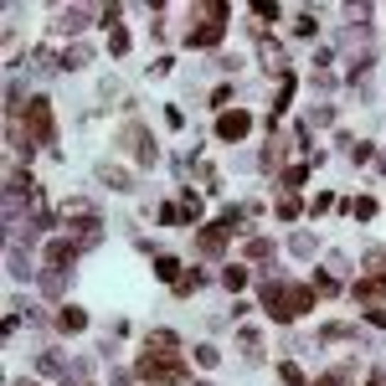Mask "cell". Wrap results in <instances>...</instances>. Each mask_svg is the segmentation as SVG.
I'll return each mask as SVG.
<instances>
[{
    "mask_svg": "<svg viewBox=\"0 0 386 386\" xmlns=\"http://www.w3.org/2000/svg\"><path fill=\"white\" fill-rule=\"evenodd\" d=\"M247 129H252V114H242V109H232V114H222L217 119V139H247Z\"/></svg>",
    "mask_w": 386,
    "mask_h": 386,
    "instance_id": "277c9868",
    "label": "cell"
},
{
    "mask_svg": "<svg viewBox=\"0 0 386 386\" xmlns=\"http://www.w3.org/2000/svg\"><path fill=\"white\" fill-rule=\"evenodd\" d=\"M82 325H88V314H82V309H62V330H68V335H77Z\"/></svg>",
    "mask_w": 386,
    "mask_h": 386,
    "instance_id": "30bf717a",
    "label": "cell"
},
{
    "mask_svg": "<svg viewBox=\"0 0 386 386\" xmlns=\"http://www.w3.org/2000/svg\"><path fill=\"white\" fill-rule=\"evenodd\" d=\"M155 273L170 278V284H181V257H155Z\"/></svg>",
    "mask_w": 386,
    "mask_h": 386,
    "instance_id": "ba28073f",
    "label": "cell"
},
{
    "mask_svg": "<svg viewBox=\"0 0 386 386\" xmlns=\"http://www.w3.org/2000/svg\"><path fill=\"white\" fill-rule=\"evenodd\" d=\"M278 376H284L289 386H309V381H304V371H299V366H294V360H284V366H278Z\"/></svg>",
    "mask_w": 386,
    "mask_h": 386,
    "instance_id": "8fae6325",
    "label": "cell"
},
{
    "mask_svg": "<svg viewBox=\"0 0 386 386\" xmlns=\"http://www.w3.org/2000/svg\"><path fill=\"white\" fill-rule=\"evenodd\" d=\"M314 386H350V371H325Z\"/></svg>",
    "mask_w": 386,
    "mask_h": 386,
    "instance_id": "7c38bea8",
    "label": "cell"
},
{
    "mask_svg": "<svg viewBox=\"0 0 386 386\" xmlns=\"http://www.w3.org/2000/svg\"><path fill=\"white\" fill-rule=\"evenodd\" d=\"M73 252H77L73 242H52V247H47V263H52V268H62V263H73Z\"/></svg>",
    "mask_w": 386,
    "mask_h": 386,
    "instance_id": "52a82bcc",
    "label": "cell"
},
{
    "mask_svg": "<svg viewBox=\"0 0 386 386\" xmlns=\"http://www.w3.org/2000/svg\"><path fill=\"white\" fill-rule=\"evenodd\" d=\"M350 294L360 299V304H376V299H386V263H381V268H376L371 278H360V284H355Z\"/></svg>",
    "mask_w": 386,
    "mask_h": 386,
    "instance_id": "8992f818",
    "label": "cell"
},
{
    "mask_svg": "<svg viewBox=\"0 0 386 386\" xmlns=\"http://www.w3.org/2000/svg\"><path fill=\"white\" fill-rule=\"evenodd\" d=\"M263 309L278 319V325H289V319L314 309V289L309 284H273V289H263Z\"/></svg>",
    "mask_w": 386,
    "mask_h": 386,
    "instance_id": "7a4b0ae2",
    "label": "cell"
},
{
    "mask_svg": "<svg viewBox=\"0 0 386 386\" xmlns=\"http://www.w3.org/2000/svg\"><path fill=\"white\" fill-rule=\"evenodd\" d=\"M109 52H114V57H124V52H129V36H124V31H114V36H109Z\"/></svg>",
    "mask_w": 386,
    "mask_h": 386,
    "instance_id": "9a60e30c",
    "label": "cell"
},
{
    "mask_svg": "<svg viewBox=\"0 0 386 386\" xmlns=\"http://www.w3.org/2000/svg\"><path fill=\"white\" fill-rule=\"evenodd\" d=\"M371 386H386V371H376V376H371Z\"/></svg>",
    "mask_w": 386,
    "mask_h": 386,
    "instance_id": "2e32d148",
    "label": "cell"
},
{
    "mask_svg": "<svg viewBox=\"0 0 386 386\" xmlns=\"http://www.w3.org/2000/svg\"><path fill=\"white\" fill-rule=\"evenodd\" d=\"M227 237H232V222H222V227H206V232H201V242H206V247H222Z\"/></svg>",
    "mask_w": 386,
    "mask_h": 386,
    "instance_id": "9c48e42d",
    "label": "cell"
},
{
    "mask_svg": "<svg viewBox=\"0 0 386 386\" xmlns=\"http://www.w3.org/2000/svg\"><path fill=\"white\" fill-rule=\"evenodd\" d=\"M26 134H31V144L52 139V103L47 98H26Z\"/></svg>",
    "mask_w": 386,
    "mask_h": 386,
    "instance_id": "3957f363",
    "label": "cell"
},
{
    "mask_svg": "<svg viewBox=\"0 0 386 386\" xmlns=\"http://www.w3.org/2000/svg\"><path fill=\"white\" fill-rule=\"evenodd\" d=\"M139 381H155V386H186V355L170 335H155V345L139 355Z\"/></svg>",
    "mask_w": 386,
    "mask_h": 386,
    "instance_id": "6da1fadb",
    "label": "cell"
},
{
    "mask_svg": "<svg viewBox=\"0 0 386 386\" xmlns=\"http://www.w3.org/2000/svg\"><path fill=\"white\" fill-rule=\"evenodd\" d=\"M350 211H355V217H360V222H366V217H376V201H371V196H360V201H355Z\"/></svg>",
    "mask_w": 386,
    "mask_h": 386,
    "instance_id": "4fadbf2b",
    "label": "cell"
},
{
    "mask_svg": "<svg viewBox=\"0 0 386 386\" xmlns=\"http://www.w3.org/2000/svg\"><path fill=\"white\" fill-rule=\"evenodd\" d=\"M222 31H227V6H211V21L191 31V47H211V41H217Z\"/></svg>",
    "mask_w": 386,
    "mask_h": 386,
    "instance_id": "5b68a950",
    "label": "cell"
},
{
    "mask_svg": "<svg viewBox=\"0 0 386 386\" xmlns=\"http://www.w3.org/2000/svg\"><path fill=\"white\" fill-rule=\"evenodd\" d=\"M222 284H227V289H242V284H247V273H242V268H227V273H222Z\"/></svg>",
    "mask_w": 386,
    "mask_h": 386,
    "instance_id": "5bb4252c",
    "label": "cell"
}]
</instances>
